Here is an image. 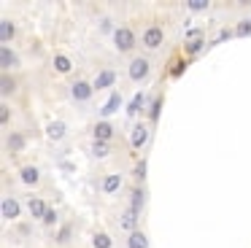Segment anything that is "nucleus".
<instances>
[{
	"label": "nucleus",
	"mask_w": 251,
	"mask_h": 248,
	"mask_svg": "<svg viewBox=\"0 0 251 248\" xmlns=\"http://www.w3.org/2000/svg\"><path fill=\"white\" fill-rule=\"evenodd\" d=\"M114 46H116V51H122V54H127V51H132V49L138 46V38H135V32L130 30V27H116L114 30Z\"/></svg>",
	"instance_id": "1"
},
{
	"label": "nucleus",
	"mask_w": 251,
	"mask_h": 248,
	"mask_svg": "<svg viewBox=\"0 0 251 248\" xmlns=\"http://www.w3.org/2000/svg\"><path fill=\"white\" fill-rule=\"evenodd\" d=\"M149 70H151V62H149L146 57H132L130 65H127V75H130L132 81H146Z\"/></svg>",
	"instance_id": "2"
},
{
	"label": "nucleus",
	"mask_w": 251,
	"mask_h": 248,
	"mask_svg": "<svg viewBox=\"0 0 251 248\" xmlns=\"http://www.w3.org/2000/svg\"><path fill=\"white\" fill-rule=\"evenodd\" d=\"M92 92H95L92 81L78 78V81H73V84H71V97L76 102H89V100H92Z\"/></svg>",
	"instance_id": "3"
},
{
	"label": "nucleus",
	"mask_w": 251,
	"mask_h": 248,
	"mask_svg": "<svg viewBox=\"0 0 251 248\" xmlns=\"http://www.w3.org/2000/svg\"><path fill=\"white\" fill-rule=\"evenodd\" d=\"M205 46V38H202V30H189L186 32V41H184V51L186 57H195L200 49Z\"/></svg>",
	"instance_id": "4"
},
{
	"label": "nucleus",
	"mask_w": 251,
	"mask_h": 248,
	"mask_svg": "<svg viewBox=\"0 0 251 248\" xmlns=\"http://www.w3.org/2000/svg\"><path fill=\"white\" fill-rule=\"evenodd\" d=\"M162 41H165V30L159 25H151V27L143 30V46H146V49H159V46H162Z\"/></svg>",
	"instance_id": "5"
},
{
	"label": "nucleus",
	"mask_w": 251,
	"mask_h": 248,
	"mask_svg": "<svg viewBox=\"0 0 251 248\" xmlns=\"http://www.w3.org/2000/svg\"><path fill=\"white\" fill-rule=\"evenodd\" d=\"M0 213H3L6 221H17L19 216H22V205H19L14 197H6L3 202H0Z\"/></svg>",
	"instance_id": "6"
},
{
	"label": "nucleus",
	"mask_w": 251,
	"mask_h": 248,
	"mask_svg": "<svg viewBox=\"0 0 251 248\" xmlns=\"http://www.w3.org/2000/svg\"><path fill=\"white\" fill-rule=\"evenodd\" d=\"M114 84H116V70H111V68L100 70V73L92 78V86H95V89H111Z\"/></svg>",
	"instance_id": "7"
},
{
	"label": "nucleus",
	"mask_w": 251,
	"mask_h": 248,
	"mask_svg": "<svg viewBox=\"0 0 251 248\" xmlns=\"http://www.w3.org/2000/svg\"><path fill=\"white\" fill-rule=\"evenodd\" d=\"M19 178H22L25 186H38L41 183V170L35 165H22L19 167Z\"/></svg>",
	"instance_id": "8"
},
{
	"label": "nucleus",
	"mask_w": 251,
	"mask_h": 248,
	"mask_svg": "<svg viewBox=\"0 0 251 248\" xmlns=\"http://www.w3.org/2000/svg\"><path fill=\"white\" fill-rule=\"evenodd\" d=\"M19 65V54L14 51L11 46H3L0 49V68H3V73H8L11 68H17Z\"/></svg>",
	"instance_id": "9"
},
{
	"label": "nucleus",
	"mask_w": 251,
	"mask_h": 248,
	"mask_svg": "<svg viewBox=\"0 0 251 248\" xmlns=\"http://www.w3.org/2000/svg\"><path fill=\"white\" fill-rule=\"evenodd\" d=\"M92 138L95 140H103V143H111V138H114V127H111V122L100 119V122L92 127Z\"/></svg>",
	"instance_id": "10"
},
{
	"label": "nucleus",
	"mask_w": 251,
	"mask_h": 248,
	"mask_svg": "<svg viewBox=\"0 0 251 248\" xmlns=\"http://www.w3.org/2000/svg\"><path fill=\"white\" fill-rule=\"evenodd\" d=\"M146 140H149V127L143 122L135 124V127H132V135H130L132 149H143V146H146Z\"/></svg>",
	"instance_id": "11"
},
{
	"label": "nucleus",
	"mask_w": 251,
	"mask_h": 248,
	"mask_svg": "<svg viewBox=\"0 0 251 248\" xmlns=\"http://www.w3.org/2000/svg\"><path fill=\"white\" fill-rule=\"evenodd\" d=\"M122 183H125V181H122L119 173H111V175H105V178H103V183H100V192H105V194H116V192L122 189Z\"/></svg>",
	"instance_id": "12"
},
{
	"label": "nucleus",
	"mask_w": 251,
	"mask_h": 248,
	"mask_svg": "<svg viewBox=\"0 0 251 248\" xmlns=\"http://www.w3.org/2000/svg\"><path fill=\"white\" fill-rule=\"evenodd\" d=\"M27 210H30V216H33V219H41V221H44V216L49 213V205H46L41 197H30V199H27Z\"/></svg>",
	"instance_id": "13"
},
{
	"label": "nucleus",
	"mask_w": 251,
	"mask_h": 248,
	"mask_svg": "<svg viewBox=\"0 0 251 248\" xmlns=\"http://www.w3.org/2000/svg\"><path fill=\"white\" fill-rule=\"evenodd\" d=\"M127 248H149V235L143 229H135L127 235Z\"/></svg>",
	"instance_id": "14"
},
{
	"label": "nucleus",
	"mask_w": 251,
	"mask_h": 248,
	"mask_svg": "<svg viewBox=\"0 0 251 248\" xmlns=\"http://www.w3.org/2000/svg\"><path fill=\"white\" fill-rule=\"evenodd\" d=\"M119 105H122V95H119V92H111L108 102L100 108V116L105 119V116H111V113H116V111H119Z\"/></svg>",
	"instance_id": "15"
},
{
	"label": "nucleus",
	"mask_w": 251,
	"mask_h": 248,
	"mask_svg": "<svg viewBox=\"0 0 251 248\" xmlns=\"http://www.w3.org/2000/svg\"><path fill=\"white\" fill-rule=\"evenodd\" d=\"M65 122H49L46 124V135H49V140H62L65 138Z\"/></svg>",
	"instance_id": "16"
},
{
	"label": "nucleus",
	"mask_w": 251,
	"mask_h": 248,
	"mask_svg": "<svg viewBox=\"0 0 251 248\" xmlns=\"http://www.w3.org/2000/svg\"><path fill=\"white\" fill-rule=\"evenodd\" d=\"M135 221H138V210L127 208L125 213H122V219H119V226L127 229V232H135Z\"/></svg>",
	"instance_id": "17"
},
{
	"label": "nucleus",
	"mask_w": 251,
	"mask_h": 248,
	"mask_svg": "<svg viewBox=\"0 0 251 248\" xmlns=\"http://www.w3.org/2000/svg\"><path fill=\"white\" fill-rule=\"evenodd\" d=\"M6 146H8V151H22L27 146V138H25V132H11L6 138Z\"/></svg>",
	"instance_id": "18"
},
{
	"label": "nucleus",
	"mask_w": 251,
	"mask_h": 248,
	"mask_svg": "<svg viewBox=\"0 0 251 248\" xmlns=\"http://www.w3.org/2000/svg\"><path fill=\"white\" fill-rule=\"evenodd\" d=\"M51 65H54V70H57V73H71V70H73L71 57H65V54H54Z\"/></svg>",
	"instance_id": "19"
},
{
	"label": "nucleus",
	"mask_w": 251,
	"mask_h": 248,
	"mask_svg": "<svg viewBox=\"0 0 251 248\" xmlns=\"http://www.w3.org/2000/svg\"><path fill=\"white\" fill-rule=\"evenodd\" d=\"M92 246L95 248H114V240H111L108 232H95V235H92Z\"/></svg>",
	"instance_id": "20"
},
{
	"label": "nucleus",
	"mask_w": 251,
	"mask_h": 248,
	"mask_svg": "<svg viewBox=\"0 0 251 248\" xmlns=\"http://www.w3.org/2000/svg\"><path fill=\"white\" fill-rule=\"evenodd\" d=\"M14 32H17V30H14V25L8 19L0 22V41H3V46H8V41L14 38Z\"/></svg>",
	"instance_id": "21"
},
{
	"label": "nucleus",
	"mask_w": 251,
	"mask_h": 248,
	"mask_svg": "<svg viewBox=\"0 0 251 248\" xmlns=\"http://www.w3.org/2000/svg\"><path fill=\"white\" fill-rule=\"evenodd\" d=\"M111 154V143H103V140H92V156L98 159H105Z\"/></svg>",
	"instance_id": "22"
},
{
	"label": "nucleus",
	"mask_w": 251,
	"mask_h": 248,
	"mask_svg": "<svg viewBox=\"0 0 251 248\" xmlns=\"http://www.w3.org/2000/svg\"><path fill=\"white\" fill-rule=\"evenodd\" d=\"M14 89H17V78H11L8 73H3V78H0V92H3V97H8Z\"/></svg>",
	"instance_id": "23"
},
{
	"label": "nucleus",
	"mask_w": 251,
	"mask_h": 248,
	"mask_svg": "<svg viewBox=\"0 0 251 248\" xmlns=\"http://www.w3.org/2000/svg\"><path fill=\"white\" fill-rule=\"evenodd\" d=\"M143 199H146V192H143L141 186H135V189H132V199H130V208L141 213V205H143Z\"/></svg>",
	"instance_id": "24"
},
{
	"label": "nucleus",
	"mask_w": 251,
	"mask_h": 248,
	"mask_svg": "<svg viewBox=\"0 0 251 248\" xmlns=\"http://www.w3.org/2000/svg\"><path fill=\"white\" fill-rule=\"evenodd\" d=\"M141 108H143V95L138 92V95L130 100V105H127V113H130V116H135V113L141 111Z\"/></svg>",
	"instance_id": "25"
},
{
	"label": "nucleus",
	"mask_w": 251,
	"mask_h": 248,
	"mask_svg": "<svg viewBox=\"0 0 251 248\" xmlns=\"http://www.w3.org/2000/svg\"><path fill=\"white\" fill-rule=\"evenodd\" d=\"M235 35H238V38H246V35H251V19H243V22H238V27H235Z\"/></svg>",
	"instance_id": "26"
},
{
	"label": "nucleus",
	"mask_w": 251,
	"mask_h": 248,
	"mask_svg": "<svg viewBox=\"0 0 251 248\" xmlns=\"http://www.w3.org/2000/svg\"><path fill=\"white\" fill-rule=\"evenodd\" d=\"M186 8H189V11H208V8H211V3H208V0H200V3H197V0H189Z\"/></svg>",
	"instance_id": "27"
},
{
	"label": "nucleus",
	"mask_w": 251,
	"mask_h": 248,
	"mask_svg": "<svg viewBox=\"0 0 251 248\" xmlns=\"http://www.w3.org/2000/svg\"><path fill=\"white\" fill-rule=\"evenodd\" d=\"M71 229H73L71 224H65V226H62V229H60V235H57V243H68V240H71Z\"/></svg>",
	"instance_id": "28"
},
{
	"label": "nucleus",
	"mask_w": 251,
	"mask_h": 248,
	"mask_svg": "<svg viewBox=\"0 0 251 248\" xmlns=\"http://www.w3.org/2000/svg\"><path fill=\"white\" fill-rule=\"evenodd\" d=\"M8 119H11V111H8V105L3 102V105H0V124H3V127H8Z\"/></svg>",
	"instance_id": "29"
},
{
	"label": "nucleus",
	"mask_w": 251,
	"mask_h": 248,
	"mask_svg": "<svg viewBox=\"0 0 251 248\" xmlns=\"http://www.w3.org/2000/svg\"><path fill=\"white\" fill-rule=\"evenodd\" d=\"M54 224H57V210L49 208V213L44 216V226H54Z\"/></svg>",
	"instance_id": "30"
},
{
	"label": "nucleus",
	"mask_w": 251,
	"mask_h": 248,
	"mask_svg": "<svg viewBox=\"0 0 251 248\" xmlns=\"http://www.w3.org/2000/svg\"><path fill=\"white\" fill-rule=\"evenodd\" d=\"M159 105H162V97H157V100L151 102V111H149V113H151V122H157V119H159Z\"/></svg>",
	"instance_id": "31"
},
{
	"label": "nucleus",
	"mask_w": 251,
	"mask_h": 248,
	"mask_svg": "<svg viewBox=\"0 0 251 248\" xmlns=\"http://www.w3.org/2000/svg\"><path fill=\"white\" fill-rule=\"evenodd\" d=\"M135 178H138V181H141V178H146V159L135 165Z\"/></svg>",
	"instance_id": "32"
},
{
	"label": "nucleus",
	"mask_w": 251,
	"mask_h": 248,
	"mask_svg": "<svg viewBox=\"0 0 251 248\" xmlns=\"http://www.w3.org/2000/svg\"><path fill=\"white\" fill-rule=\"evenodd\" d=\"M184 68H186V59H178V65L173 68V78H178V75L184 73Z\"/></svg>",
	"instance_id": "33"
},
{
	"label": "nucleus",
	"mask_w": 251,
	"mask_h": 248,
	"mask_svg": "<svg viewBox=\"0 0 251 248\" xmlns=\"http://www.w3.org/2000/svg\"><path fill=\"white\" fill-rule=\"evenodd\" d=\"M100 30H103V32H111V35H114V30H111V19H103V22H100Z\"/></svg>",
	"instance_id": "34"
}]
</instances>
